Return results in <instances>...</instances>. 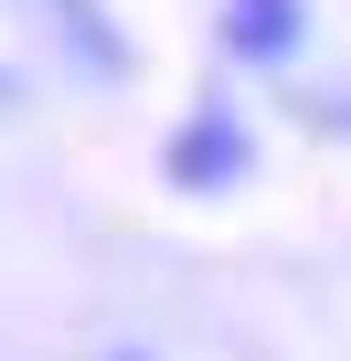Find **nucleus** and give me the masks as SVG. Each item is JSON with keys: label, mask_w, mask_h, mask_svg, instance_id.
<instances>
[{"label": "nucleus", "mask_w": 351, "mask_h": 361, "mask_svg": "<svg viewBox=\"0 0 351 361\" xmlns=\"http://www.w3.org/2000/svg\"><path fill=\"white\" fill-rule=\"evenodd\" d=\"M224 32H234V54L277 64V54L298 43V0H234V11H224Z\"/></svg>", "instance_id": "nucleus-1"}, {"label": "nucleus", "mask_w": 351, "mask_h": 361, "mask_svg": "<svg viewBox=\"0 0 351 361\" xmlns=\"http://www.w3.org/2000/svg\"><path fill=\"white\" fill-rule=\"evenodd\" d=\"M170 170H182V180H234V170H245V138H234L224 117H192V138L170 149Z\"/></svg>", "instance_id": "nucleus-2"}, {"label": "nucleus", "mask_w": 351, "mask_h": 361, "mask_svg": "<svg viewBox=\"0 0 351 361\" xmlns=\"http://www.w3.org/2000/svg\"><path fill=\"white\" fill-rule=\"evenodd\" d=\"M0 106H11V75H0Z\"/></svg>", "instance_id": "nucleus-3"}]
</instances>
